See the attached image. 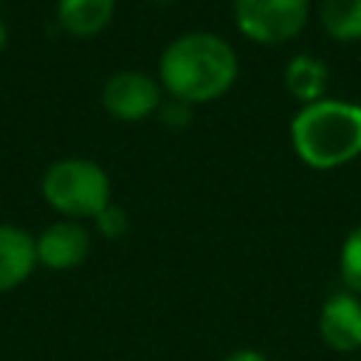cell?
I'll return each mask as SVG.
<instances>
[{"mask_svg": "<svg viewBox=\"0 0 361 361\" xmlns=\"http://www.w3.org/2000/svg\"><path fill=\"white\" fill-rule=\"evenodd\" d=\"M290 147L319 172L353 164L361 155V104L327 96L305 104L290 118Z\"/></svg>", "mask_w": 361, "mask_h": 361, "instance_id": "cell-2", "label": "cell"}, {"mask_svg": "<svg viewBox=\"0 0 361 361\" xmlns=\"http://www.w3.org/2000/svg\"><path fill=\"white\" fill-rule=\"evenodd\" d=\"M223 361H271L265 353H259V350H254V347H240V350H234V353H228Z\"/></svg>", "mask_w": 361, "mask_h": 361, "instance_id": "cell-15", "label": "cell"}, {"mask_svg": "<svg viewBox=\"0 0 361 361\" xmlns=\"http://www.w3.org/2000/svg\"><path fill=\"white\" fill-rule=\"evenodd\" d=\"M116 14V0H56L59 25L79 39L102 34Z\"/></svg>", "mask_w": 361, "mask_h": 361, "instance_id": "cell-9", "label": "cell"}, {"mask_svg": "<svg viewBox=\"0 0 361 361\" xmlns=\"http://www.w3.org/2000/svg\"><path fill=\"white\" fill-rule=\"evenodd\" d=\"M240 73V59L228 39L214 31H186L175 37L158 59L161 87L186 104H209L226 96Z\"/></svg>", "mask_w": 361, "mask_h": 361, "instance_id": "cell-1", "label": "cell"}, {"mask_svg": "<svg viewBox=\"0 0 361 361\" xmlns=\"http://www.w3.org/2000/svg\"><path fill=\"white\" fill-rule=\"evenodd\" d=\"M6 42H8V25H6V20L0 17V51L6 48Z\"/></svg>", "mask_w": 361, "mask_h": 361, "instance_id": "cell-16", "label": "cell"}, {"mask_svg": "<svg viewBox=\"0 0 361 361\" xmlns=\"http://www.w3.org/2000/svg\"><path fill=\"white\" fill-rule=\"evenodd\" d=\"M310 0H234V23L257 45H282L302 34Z\"/></svg>", "mask_w": 361, "mask_h": 361, "instance_id": "cell-4", "label": "cell"}, {"mask_svg": "<svg viewBox=\"0 0 361 361\" xmlns=\"http://www.w3.org/2000/svg\"><path fill=\"white\" fill-rule=\"evenodd\" d=\"M319 23L330 39L358 42L361 39V0H322Z\"/></svg>", "mask_w": 361, "mask_h": 361, "instance_id": "cell-11", "label": "cell"}, {"mask_svg": "<svg viewBox=\"0 0 361 361\" xmlns=\"http://www.w3.org/2000/svg\"><path fill=\"white\" fill-rule=\"evenodd\" d=\"M319 338L327 350L338 355H353L361 350V296L341 290L324 299L319 319Z\"/></svg>", "mask_w": 361, "mask_h": 361, "instance_id": "cell-6", "label": "cell"}, {"mask_svg": "<svg viewBox=\"0 0 361 361\" xmlns=\"http://www.w3.org/2000/svg\"><path fill=\"white\" fill-rule=\"evenodd\" d=\"M158 121L169 130H183L189 121H192V104L180 102V99H164L161 107H158Z\"/></svg>", "mask_w": 361, "mask_h": 361, "instance_id": "cell-14", "label": "cell"}, {"mask_svg": "<svg viewBox=\"0 0 361 361\" xmlns=\"http://www.w3.org/2000/svg\"><path fill=\"white\" fill-rule=\"evenodd\" d=\"M34 237L11 223H0V293L20 288L37 268Z\"/></svg>", "mask_w": 361, "mask_h": 361, "instance_id": "cell-8", "label": "cell"}, {"mask_svg": "<svg viewBox=\"0 0 361 361\" xmlns=\"http://www.w3.org/2000/svg\"><path fill=\"white\" fill-rule=\"evenodd\" d=\"M149 3H155V6H172L175 0H149Z\"/></svg>", "mask_w": 361, "mask_h": 361, "instance_id": "cell-17", "label": "cell"}, {"mask_svg": "<svg viewBox=\"0 0 361 361\" xmlns=\"http://www.w3.org/2000/svg\"><path fill=\"white\" fill-rule=\"evenodd\" d=\"M338 276L344 288L355 296H361V223L344 237L338 251Z\"/></svg>", "mask_w": 361, "mask_h": 361, "instance_id": "cell-12", "label": "cell"}, {"mask_svg": "<svg viewBox=\"0 0 361 361\" xmlns=\"http://www.w3.org/2000/svg\"><path fill=\"white\" fill-rule=\"evenodd\" d=\"M93 223H96V231H99L102 237H107V240H118V237H124V234L130 231V214H127L121 206H116V203L104 206V209L93 217Z\"/></svg>", "mask_w": 361, "mask_h": 361, "instance_id": "cell-13", "label": "cell"}, {"mask_svg": "<svg viewBox=\"0 0 361 361\" xmlns=\"http://www.w3.org/2000/svg\"><path fill=\"white\" fill-rule=\"evenodd\" d=\"M45 203L65 220H93L110 206V175L90 158H59L39 180Z\"/></svg>", "mask_w": 361, "mask_h": 361, "instance_id": "cell-3", "label": "cell"}, {"mask_svg": "<svg viewBox=\"0 0 361 361\" xmlns=\"http://www.w3.org/2000/svg\"><path fill=\"white\" fill-rule=\"evenodd\" d=\"M37 262L51 271H71L82 265L90 254V231L79 220H56L45 226L37 237Z\"/></svg>", "mask_w": 361, "mask_h": 361, "instance_id": "cell-7", "label": "cell"}, {"mask_svg": "<svg viewBox=\"0 0 361 361\" xmlns=\"http://www.w3.org/2000/svg\"><path fill=\"white\" fill-rule=\"evenodd\" d=\"M282 79H285V90L290 93V99H296L305 107V104H313V102L324 99L327 82H330V71L319 56L296 54V56L288 59Z\"/></svg>", "mask_w": 361, "mask_h": 361, "instance_id": "cell-10", "label": "cell"}, {"mask_svg": "<svg viewBox=\"0 0 361 361\" xmlns=\"http://www.w3.org/2000/svg\"><path fill=\"white\" fill-rule=\"evenodd\" d=\"M164 87L144 71H118L102 87V107L116 121H144L158 113Z\"/></svg>", "mask_w": 361, "mask_h": 361, "instance_id": "cell-5", "label": "cell"}]
</instances>
